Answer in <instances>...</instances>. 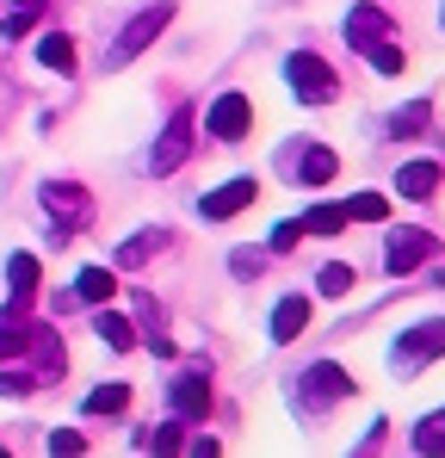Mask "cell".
<instances>
[{"label":"cell","mask_w":445,"mask_h":458,"mask_svg":"<svg viewBox=\"0 0 445 458\" xmlns=\"http://www.w3.org/2000/svg\"><path fill=\"white\" fill-rule=\"evenodd\" d=\"M260 260H266L260 248H235V254H229V267H235V273H260Z\"/></svg>","instance_id":"4dcf8cb0"},{"label":"cell","mask_w":445,"mask_h":458,"mask_svg":"<svg viewBox=\"0 0 445 458\" xmlns=\"http://www.w3.org/2000/svg\"><path fill=\"white\" fill-rule=\"evenodd\" d=\"M415 453H445V409L415 428Z\"/></svg>","instance_id":"cb8c5ba5"},{"label":"cell","mask_w":445,"mask_h":458,"mask_svg":"<svg viewBox=\"0 0 445 458\" xmlns=\"http://www.w3.org/2000/svg\"><path fill=\"white\" fill-rule=\"evenodd\" d=\"M421 124H427V106H408V112H396V137H421Z\"/></svg>","instance_id":"f1b7e54d"},{"label":"cell","mask_w":445,"mask_h":458,"mask_svg":"<svg viewBox=\"0 0 445 458\" xmlns=\"http://www.w3.org/2000/svg\"><path fill=\"white\" fill-rule=\"evenodd\" d=\"M254 192H260V186H254V174H241V180L217 186V192H205V205H198V211H205L211 224H222V217H235L241 205H254Z\"/></svg>","instance_id":"30bf717a"},{"label":"cell","mask_w":445,"mask_h":458,"mask_svg":"<svg viewBox=\"0 0 445 458\" xmlns=\"http://www.w3.org/2000/svg\"><path fill=\"white\" fill-rule=\"evenodd\" d=\"M124 403H130L124 384H99V390H87V415H118Z\"/></svg>","instance_id":"ffe728a7"},{"label":"cell","mask_w":445,"mask_h":458,"mask_svg":"<svg viewBox=\"0 0 445 458\" xmlns=\"http://www.w3.org/2000/svg\"><path fill=\"white\" fill-rule=\"evenodd\" d=\"M322 292L328 298H347L353 292V267H322Z\"/></svg>","instance_id":"4316f807"},{"label":"cell","mask_w":445,"mask_h":458,"mask_svg":"<svg viewBox=\"0 0 445 458\" xmlns=\"http://www.w3.org/2000/svg\"><path fill=\"white\" fill-rule=\"evenodd\" d=\"M167 409H173L180 421H205V409H211V378H198V372L173 378V390H167Z\"/></svg>","instance_id":"9c48e42d"},{"label":"cell","mask_w":445,"mask_h":458,"mask_svg":"<svg viewBox=\"0 0 445 458\" xmlns=\"http://www.w3.org/2000/svg\"><path fill=\"white\" fill-rule=\"evenodd\" d=\"M112 292H118V273H112V267H87V273L74 279V298H80V304H112Z\"/></svg>","instance_id":"9a60e30c"},{"label":"cell","mask_w":445,"mask_h":458,"mask_svg":"<svg viewBox=\"0 0 445 458\" xmlns=\"http://www.w3.org/2000/svg\"><path fill=\"white\" fill-rule=\"evenodd\" d=\"M50 453H87V440L74 428H50Z\"/></svg>","instance_id":"f546056e"},{"label":"cell","mask_w":445,"mask_h":458,"mask_svg":"<svg viewBox=\"0 0 445 458\" xmlns=\"http://www.w3.org/2000/svg\"><path fill=\"white\" fill-rule=\"evenodd\" d=\"M365 56H371V69H377V75H402V63H408V56H402V44H390V38H383V44H371Z\"/></svg>","instance_id":"d4e9b609"},{"label":"cell","mask_w":445,"mask_h":458,"mask_svg":"<svg viewBox=\"0 0 445 458\" xmlns=\"http://www.w3.org/2000/svg\"><path fill=\"white\" fill-rule=\"evenodd\" d=\"M396 186H402V199H433V186H440V161H408V167L396 174Z\"/></svg>","instance_id":"5bb4252c"},{"label":"cell","mask_w":445,"mask_h":458,"mask_svg":"<svg viewBox=\"0 0 445 458\" xmlns=\"http://www.w3.org/2000/svg\"><path fill=\"white\" fill-rule=\"evenodd\" d=\"M38 19H44V0H0V31L6 38H25Z\"/></svg>","instance_id":"2e32d148"},{"label":"cell","mask_w":445,"mask_h":458,"mask_svg":"<svg viewBox=\"0 0 445 458\" xmlns=\"http://www.w3.org/2000/svg\"><path fill=\"white\" fill-rule=\"evenodd\" d=\"M167 19H173V6H167V0H161V6H143V13H137L112 44H105V69H124L137 50H148V44L161 38V25H167Z\"/></svg>","instance_id":"6da1fadb"},{"label":"cell","mask_w":445,"mask_h":458,"mask_svg":"<svg viewBox=\"0 0 445 458\" xmlns=\"http://www.w3.org/2000/svg\"><path fill=\"white\" fill-rule=\"evenodd\" d=\"M285 81H291L297 99H309V106H328L334 93H340V81H334V69L315 56V50H297V56H285Z\"/></svg>","instance_id":"7a4b0ae2"},{"label":"cell","mask_w":445,"mask_h":458,"mask_svg":"<svg viewBox=\"0 0 445 458\" xmlns=\"http://www.w3.org/2000/svg\"><path fill=\"white\" fill-rule=\"evenodd\" d=\"M303 328H309V298L303 292L279 298V310H273V341H297Z\"/></svg>","instance_id":"7c38bea8"},{"label":"cell","mask_w":445,"mask_h":458,"mask_svg":"<svg viewBox=\"0 0 445 458\" xmlns=\"http://www.w3.org/2000/svg\"><path fill=\"white\" fill-rule=\"evenodd\" d=\"M6 279H13V310H25L38 298V260H31V254H13V260H6Z\"/></svg>","instance_id":"e0dca14e"},{"label":"cell","mask_w":445,"mask_h":458,"mask_svg":"<svg viewBox=\"0 0 445 458\" xmlns=\"http://www.w3.org/2000/svg\"><path fill=\"white\" fill-rule=\"evenodd\" d=\"M340 396H353V378H347L334 360H322V366L303 372V409H328V403H340Z\"/></svg>","instance_id":"8992f818"},{"label":"cell","mask_w":445,"mask_h":458,"mask_svg":"<svg viewBox=\"0 0 445 458\" xmlns=\"http://www.w3.org/2000/svg\"><path fill=\"white\" fill-rule=\"evenodd\" d=\"M347 211H353L359 224H383V217H390V199H383V192H359V199H347Z\"/></svg>","instance_id":"603a6c76"},{"label":"cell","mask_w":445,"mask_h":458,"mask_svg":"<svg viewBox=\"0 0 445 458\" xmlns=\"http://www.w3.org/2000/svg\"><path fill=\"white\" fill-rule=\"evenodd\" d=\"M440 353H445V316L415 322V328L396 341V366H402V372H421V366H433Z\"/></svg>","instance_id":"3957f363"},{"label":"cell","mask_w":445,"mask_h":458,"mask_svg":"<svg viewBox=\"0 0 445 458\" xmlns=\"http://www.w3.org/2000/svg\"><path fill=\"white\" fill-rule=\"evenodd\" d=\"M427 254H440V242H433L427 229H396L390 248H383V267H390V273H415Z\"/></svg>","instance_id":"ba28073f"},{"label":"cell","mask_w":445,"mask_h":458,"mask_svg":"<svg viewBox=\"0 0 445 458\" xmlns=\"http://www.w3.org/2000/svg\"><path fill=\"white\" fill-rule=\"evenodd\" d=\"M248 124H254L248 93H222L217 106H211V118H205V131H211V137H222V143H241V137H248Z\"/></svg>","instance_id":"52a82bcc"},{"label":"cell","mask_w":445,"mask_h":458,"mask_svg":"<svg viewBox=\"0 0 445 458\" xmlns=\"http://www.w3.org/2000/svg\"><path fill=\"white\" fill-rule=\"evenodd\" d=\"M38 63H44V69H69V63H74V44L63 38V31H50V38L38 44Z\"/></svg>","instance_id":"7402d4cb"},{"label":"cell","mask_w":445,"mask_h":458,"mask_svg":"<svg viewBox=\"0 0 445 458\" xmlns=\"http://www.w3.org/2000/svg\"><path fill=\"white\" fill-rule=\"evenodd\" d=\"M155 248H161V229H143V235H130V242L118 248V267H143Z\"/></svg>","instance_id":"44dd1931"},{"label":"cell","mask_w":445,"mask_h":458,"mask_svg":"<svg viewBox=\"0 0 445 458\" xmlns=\"http://www.w3.org/2000/svg\"><path fill=\"white\" fill-rule=\"evenodd\" d=\"M186 149H192V112L180 106V112L167 118V131H161V143H155V155H148V167H155V180H161V174H173V167L186 161Z\"/></svg>","instance_id":"5b68a950"},{"label":"cell","mask_w":445,"mask_h":458,"mask_svg":"<svg viewBox=\"0 0 445 458\" xmlns=\"http://www.w3.org/2000/svg\"><path fill=\"white\" fill-rule=\"evenodd\" d=\"M93 328H99V341H112L118 353H130V347H137V335H130V322H124L118 310H99V316H93Z\"/></svg>","instance_id":"d6986e66"},{"label":"cell","mask_w":445,"mask_h":458,"mask_svg":"<svg viewBox=\"0 0 445 458\" xmlns=\"http://www.w3.org/2000/svg\"><path fill=\"white\" fill-rule=\"evenodd\" d=\"M44 211L56 217L50 235H56V242H69L74 229H80V217H87V192H80L74 180H50V186H44Z\"/></svg>","instance_id":"277c9868"},{"label":"cell","mask_w":445,"mask_h":458,"mask_svg":"<svg viewBox=\"0 0 445 458\" xmlns=\"http://www.w3.org/2000/svg\"><path fill=\"white\" fill-rule=\"evenodd\" d=\"M340 174V161H334V149H322V143H309V149L297 155V180L303 186H328Z\"/></svg>","instance_id":"4fadbf2b"},{"label":"cell","mask_w":445,"mask_h":458,"mask_svg":"<svg viewBox=\"0 0 445 458\" xmlns=\"http://www.w3.org/2000/svg\"><path fill=\"white\" fill-rule=\"evenodd\" d=\"M297 242H303V217H291V224H279V229H273V254H291Z\"/></svg>","instance_id":"83f0119b"},{"label":"cell","mask_w":445,"mask_h":458,"mask_svg":"<svg viewBox=\"0 0 445 458\" xmlns=\"http://www.w3.org/2000/svg\"><path fill=\"white\" fill-rule=\"evenodd\" d=\"M137 446H148V453H173V446H180V415H173L167 428H148V434H137Z\"/></svg>","instance_id":"484cf974"},{"label":"cell","mask_w":445,"mask_h":458,"mask_svg":"<svg viewBox=\"0 0 445 458\" xmlns=\"http://www.w3.org/2000/svg\"><path fill=\"white\" fill-rule=\"evenodd\" d=\"M347 224H353L347 205H315V211H303V235H340Z\"/></svg>","instance_id":"ac0fdd59"},{"label":"cell","mask_w":445,"mask_h":458,"mask_svg":"<svg viewBox=\"0 0 445 458\" xmlns=\"http://www.w3.org/2000/svg\"><path fill=\"white\" fill-rule=\"evenodd\" d=\"M383 31H390V13H377V6H353V13H347V44H353V50L383 44Z\"/></svg>","instance_id":"8fae6325"},{"label":"cell","mask_w":445,"mask_h":458,"mask_svg":"<svg viewBox=\"0 0 445 458\" xmlns=\"http://www.w3.org/2000/svg\"><path fill=\"white\" fill-rule=\"evenodd\" d=\"M38 378H25V372H0V396H25Z\"/></svg>","instance_id":"1f68e13d"}]
</instances>
